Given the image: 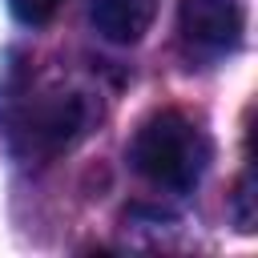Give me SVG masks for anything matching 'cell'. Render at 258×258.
I'll return each instance as SVG.
<instances>
[{"label":"cell","instance_id":"1","mask_svg":"<svg viewBox=\"0 0 258 258\" xmlns=\"http://www.w3.org/2000/svg\"><path fill=\"white\" fill-rule=\"evenodd\" d=\"M129 161L157 189L181 194V189H194L210 169V137L189 117L165 109L141 121V129L129 141Z\"/></svg>","mask_w":258,"mask_h":258},{"label":"cell","instance_id":"2","mask_svg":"<svg viewBox=\"0 0 258 258\" xmlns=\"http://www.w3.org/2000/svg\"><path fill=\"white\" fill-rule=\"evenodd\" d=\"M89 117L93 113L81 93H40L12 117V149L24 161H52L85 137Z\"/></svg>","mask_w":258,"mask_h":258},{"label":"cell","instance_id":"3","mask_svg":"<svg viewBox=\"0 0 258 258\" xmlns=\"http://www.w3.org/2000/svg\"><path fill=\"white\" fill-rule=\"evenodd\" d=\"M242 24L246 20L234 0H181V8H177L181 40L202 56H222V52L238 48Z\"/></svg>","mask_w":258,"mask_h":258},{"label":"cell","instance_id":"4","mask_svg":"<svg viewBox=\"0 0 258 258\" xmlns=\"http://www.w3.org/2000/svg\"><path fill=\"white\" fill-rule=\"evenodd\" d=\"M157 16V0H89V20L109 44H137Z\"/></svg>","mask_w":258,"mask_h":258},{"label":"cell","instance_id":"5","mask_svg":"<svg viewBox=\"0 0 258 258\" xmlns=\"http://www.w3.org/2000/svg\"><path fill=\"white\" fill-rule=\"evenodd\" d=\"M56 8H60V0H8V12H12L20 24H28V28L48 24V20L56 16Z\"/></svg>","mask_w":258,"mask_h":258},{"label":"cell","instance_id":"6","mask_svg":"<svg viewBox=\"0 0 258 258\" xmlns=\"http://www.w3.org/2000/svg\"><path fill=\"white\" fill-rule=\"evenodd\" d=\"M234 226L242 234H254V177L246 173L234 189Z\"/></svg>","mask_w":258,"mask_h":258}]
</instances>
